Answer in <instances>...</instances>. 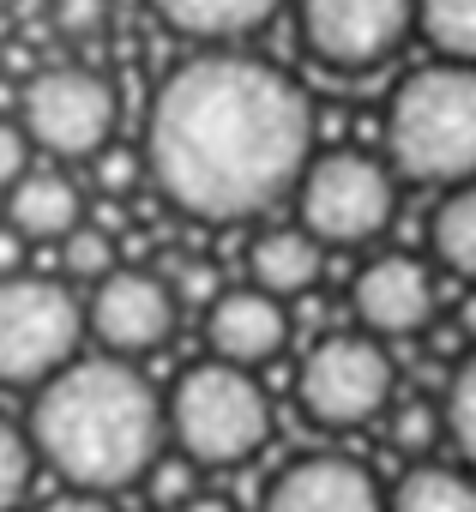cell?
<instances>
[{"label": "cell", "mask_w": 476, "mask_h": 512, "mask_svg": "<svg viewBox=\"0 0 476 512\" xmlns=\"http://www.w3.org/2000/svg\"><path fill=\"white\" fill-rule=\"evenodd\" d=\"M314 163V103L290 73L254 55L181 61L145 121L157 193L199 223H242L302 187Z\"/></svg>", "instance_id": "obj_1"}, {"label": "cell", "mask_w": 476, "mask_h": 512, "mask_svg": "<svg viewBox=\"0 0 476 512\" xmlns=\"http://www.w3.org/2000/svg\"><path fill=\"white\" fill-rule=\"evenodd\" d=\"M31 446L49 470H61L79 494H115L145 482L163 458V398L157 386L121 356H85L37 386L31 404Z\"/></svg>", "instance_id": "obj_2"}, {"label": "cell", "mask_w": 476, "mask_h": 512, "mask_svg": "<svg viewBox=\"0 0 476 512\" xmlns=\"http://www.w3.org/2000/svg\"><path fill=\"white\" fill-rule=\"evenodd\" d=\"M386 163L404 181H476V67H416L386 103Z\"/></svg>", "instance_id": "obj_3"}, {"label": "cell", "mask_w": 476, "mask_h": 512, "mask_svg": "<svg viewBox=\"0 0 476 512\" xmlns=\"http://www.w3.org/2000/svg\"><path fill=\"white\" fill-rule=\"evenodd\" d=\"M169 434L193 470H229L248 464L272 440V398L248 368L229 362H193L169 398H163Z\"/></svg>", "instance_id": "obj_4"}, {"label": "cell", "mask_w": 476, "mask_h": 512, "mask_svg": "<svg viewBox=\"0 0 476 512\" xmlns=\"http://www.w3.org/2000/svg\"><path fill=\"white\" fill-rule=\"evenodd\" d=\"M392 211H398V175L368 151H314L296 187V223L320 247H362L392 223Z\"/></svg>", "instance_id": "obj_5"}, {"label": "cell", "mask_w": 476, "mask_h": 512, "mask_svg": "<svg viewBox=\"0 0 476 512\" xmlns=\"http://www.w3.org/2000/svg\"><path fill=\"white\" fill-rule=\"evenodd\" d=\"M85 308L55 278H0V386H49L79 362Z\"/></svg>", "instance_id": "obj_6"}, {"label": "cell", "mask_w": 476, "mask_h": 512, "mask_svg": "<svg viewBox=\"0 0 476 512\" xmlns=\"http://www.w3.org/2000/svg\"><path fill=\"white\" fill-rule=\"evenodd\" d=\"M392 392H398V368H392L386 344L368 338V332H332V338H320L302 356V374H296L302 416L320 422V428L380 422L392 410Z\"/></svg>", "instance_id": "obj_7"}, {"label": "cell", "mask_w": 476, "mask_h": 512, "mask_svg": "<svg viewBox=\"0 0 476 512\" xmlns=\"http://www.w3.org/2000/svg\"><path fill=\"white\" fill-rule=\"evenodd\" d=\"M25 139L49 157H103L115 133V85L91 67H43L25 97Z\"/></svg>", "instance_id": "obj_8"}, {"label": "cell", "mask_w": 476, "mask_h": 512, "mask_svg": "<svg viewBox=\"0 0 476 512\" xmlns=\"http://www.w3.org/2000/svg\"><path fill=\"white\" fill-rule=\"evenodd\" d=\"M416 31V0H302V43L332 73H368Z\"/></svg>", "instance_id": "obj_9"}, {"label": "cell", "mask_w": 476, "mask_h": 512, "mask_svg": "<svg viewBox=\"0 0 476 512\" xmlns=\"http://www.w3.org/2000/svg\"><path fill=\"white\" fill-rule=\"evenodd\" d=\"M175 314H181V302H175L169 278L139 272V266L109 272V278L91 290V302H85V326H91V338L103 344V356H121V362H133V356L169 344Z\"/></svg>", "instance_id": "obj_10"}, {"label": "cell", "mask_w": 476, "mask_h": 512, "mask_svg": "<svg viewBox=\"0 0 476 512\" xmlns=\"http://www.w3.org/2000/svg\"><path fill=\"white\" fill-rule=\"evenodd\" d=\"M350 314L368 338H416L434 320V278L410 253H380L350 284Z\"/></svg>", "instance_id": "obj_11"}, {"label": "cell", "mask_w": 476, "mask_h": 512, "mask_svg": "<svg viewBox=\"0 0 476 512\" xmlns=\"http://www.w3.org/2000/svg\"><path fill=\"white\" fill-rule=\"evenodd\" d=\"M260 512H386V494L368 464L344 452H308L272 476Z\"/></svg>", "instance_id": "obj_12"}, {"label": "cell", "mask_w": 476, "mask_h": 512, "mask_svg": "<svg viewBox=\"0 0 476 512\" xmlns=\"http://www.w3.org/2000/svg\"><path fill=\"white\" fill-rule=\"evenodd\" d=\"M205 344H211V362H229V368H260L272 362L284 344H290V308L266 290H223L211 308H205Z\"/></svg>", "instance_id": "obj_13"}, {"label": "cell", "mask_w": 476, "mask_h": 512, "mask_svg": "<svg viewBox=\"0 0 476 512\" xmlns=\"http://www.w3.org/2000/svg\"><path fill=\"white\" fill-rule=\"evenodd\" d=\"M326 272V247L302 229V223H278V229H260L254 247H248V278L254 290L290 302V296H308Z\"/></svg>", "instance_id": "obj_14"}, {"label": "cell", "mask_w": 476, "mask_h": 512, "mask_svg": "<svg viewBox=\"0 0 476 512\" xmlns=\"http://www.w3.org/2000/svg\"><path fill=\"white\" fill-rule=\"evenodd\" d=\"M79 223H85V199L61 169H31L7 193V229H19L25 241H67Z\"/></svg>", "instance_id": "obj_15"}, {"label": "cell", "mask_w": 476, "mask_h": 512, "mask_svg": "<svg viewBox=\"0 0 476 512\" xmlns=\"http://www.w3.org/2000/svg\"><path fill=\"white\" fill-rule=\"evenodd\" d=\"M284 0H151V13L193 37V43H235V37H254L266 19H278Z\"/></svg>", "instance_id": "obj_16"}, {"label": "cell", "mask_w": 476, "mask_h": 512, "mask_svg": "<svg viewBox=\"0 0 476 512\" xmlns=\"http://www.w3.org/2000/svg\"><path fill=\"white\" fill-rule=\"evenodd\" d=\"M428 247H434V260H440L452 278H464V290L476 284V181L452 187V193L434 205V217H428Z\"/></svg>", "instance_id": "obj_17"}, {"label": "cell", "mask_w": 476, "mask_h": 512, "mask_svg": "<svg viewBox=\"0 0 476 512\" xmlns=\"http://www.w3.org/2000/svg\"><path fill=\"white\" fill-rule=\"evenodd\" d=\"M386 512H476V482L446 464H416L386 494Z\"/></svg>", "instance_id": "obj_18"}, {"label": "cell", "mask_w": 476, "mask_h": 512, "mask_svg": "<svg viewBox=\"0 0 476 512\" xmlns=\"http://www.w3.org/2000/svg\"><path fill=\"white\" fill-rule=\"evenodd\" d=\"M416 31L440 61L476 67V0H416Z\"/></svg>", "instance_id": "obj_19"}, {"label": "cell", "mask_w": 476, "mask_h": 512, "mask_svg": "<svg viewBox=\"0 0 476 512\" xmlns=\"http://www.w3.org/2000/svg\"><path fill=\"white\" fill-rule=\"evenodd\" d=\"M61 272L97 290L109 272H121V266H115V235H109L103 223H79V229L61 241Z\"/></svg>", "instance_id": "obj_20"}, {"label": "cell", "mask_w": 476, "mask_h": 512, "mask_svg": "<svg viewBox=\"0 0 476 512\" xmlns=\"http://www.w3.org/2000/svg\"><path fill=\"white\" fill-rule=\"evenodd\" d=\"M440 410H446V440H452V446H458V458L476 470V350L458 362V374H452V386H446Z\"/></svg>", "instance_id": "obj_21"}, {"label": "cell", "mask_w": 476, "mask_h": 512, "mask_svg": "<svg viewBox=\"0 0 476 512\" xmlns=\"http://www.w3.org/2000/svg\"><path fill=\"white\" fill-rule=\"evenodd\" d=\"M386 434H392V446L404 452V458H422L440 434H446V410L440 404H392L386 410Z\"/></svg>", "instance_id": "obj_22"}, {"label": "cell", "mask_w": 476, "mask_h": 512, "mask_svg": "<svg viewBox=\"0 0 476 512\" xmlns=\"http://www.w3.org/2000/svg\"><path fill=\"white\" fill-rule=\"evenodd\" d=\"M31 464H37L31 434L0 416V512H13V506L25 500V488H31Z\"/></svg>", "instance_id": "obj_23"}, {"label": "cell", "mask_w": 476, "mask_h": 512, "mask_svg": "<svg viewBox=\"0 0 476 512\" xmlns=\"http://www.w3.org/2000/svg\"><path fill=\"white\" fill-rule=\"evenodd\" d=\"M151 506H163V512H175V506H187L199 488H193V464L187 458H157L151 464Z\"/></svg>", "instance_id": "obj_24"}, {"label": "cell", "mask_w": 476, "mask_h": 512, "mask_svg": "<svg viewBox=\"0 0 476 512\" xmlns=\"http://www.w3.org/2000/svg\"><path fill=\"white\" fill-rule=\"evenodd\" d=\"M109 25V0H55V31L61 37H97Z\"/></svg>", "instance_id": "obj_25"}, {"label": "cell", "mask_w": 476, "mask_h": 512, "mask_svg": "<svg viewBox=\"0 0 476 512\" xmlns=\"http://www.w3.org/2000/svg\"><path fill=\"white\" fill-rule=\"evenodd\" d=\"M25 175H31V139H25V127L0 121V193H13Z\"/></svg>", "instance_id": "obj_26"}, {"label": "cell", "mask_w": 476, "mask_h": 512, "mask_svg": "<svg viewBox=\"0 0 476 512\" xmlns=\"http://www.w3.org/2000/svg\"><path fill=\"white\" fill-rule=\"evenodd\" d=\"M97 181H103V193H127L139 181V157L133 151H103L97 157Z\"/></svg>", "instance_id": "obj_27"}, {"label": "cell", "mask_w": 476, "mask_h": 512, "mask_svg": "<svg viewBox=\"0 0 476 512\" xmlns=\"http://www.w3.org/2000/svg\"><path fill=\"white\" fill-rule=\"evenodd\" d=\"M37 512H115V506H109V494H79V488H67V494L43 500Z\"/></svg>", "instance_id": "obj_28"}, {"label": "cell", "mask_w": 476, "mask_h": 512, "mask_svg": "<svg viewBox=\"0 0 476 512\" xmlns=\"http://www.w3.org/2000/svg\"><path fill=\"white\" fill-rule=\"evenodd\" d=\"M19 260H25V235L0 223V278H19Z\"/></svg>", "instance_id": "obj_29"}, {"label": "cell", "mask_w": 476, "mask_h": 512, "mask_svg": "<svg viewBox=\"0 0 476 512\" xmlns=\"http://www.w3.org/2000/svg\"><path fill=\"white\" fill-rule=\"evenodd\" d=\"M452 326H458V338H464V344L476 350V284H470V290L458 296V314H452Z\"/></svg>", "instance_id": "obj_30"}, {"label": "cell", "mask_w": 476, "mask_h": 512, "mask_svg": "<svg viewBox=\"0 0 476 512\" xmlns=\"http://www.w3.org/2000/svg\"><path fill=\"white\" fill-rule=\"evenodd\" d=\"M175 512H235V506H229L223 494H193V500H187V506H175Z\"/></svg>", "instance_id": "obj_31"}, {"label": "cell", "mask_w": 476, "mask_h": 512, "mask_svg": "<svg viewBox=\"0 0 476 512\" xmlns=\"http://www.w3.org/2000/svg\"><path fill=\"white\" fill-rule=\"evenodd\" d=\"M0 7H7V0H0Z\"/></svg>", "instance_id": "obj_32"}]
</instances>
